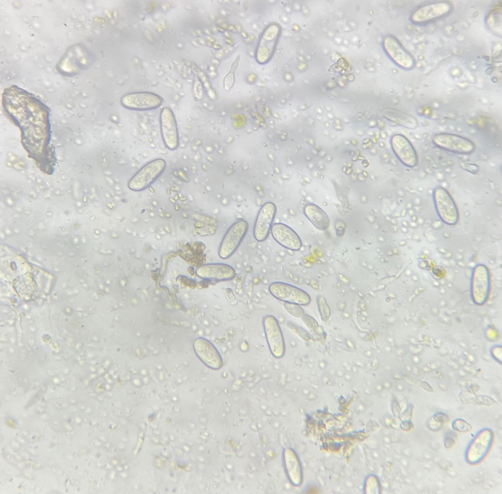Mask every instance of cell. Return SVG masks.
Returning <instances> with one entry per match:
<instances>
[{
    "instance_id": "9",
    "label": "cell",
    "mask_w": 502,
    "mask_h": 494,
    "mask_svg": "<svg viewBox=\"0 0 502 494\" xmlns=\"http://www.w3.org/2000/svg\"><path fill=\"white\" fill-rule=\"evenodd\" d=\"M162 98L151 92H134L126 94L121 99L125 107L136 110H147L156 109L162 103Z\"/></svg>"
},
{
    "instance_id": "7",
    "label": "cell",
    "mask_w": 502,
    "mask_h": 494,
    "mask_svg": "<svg viewBox=\"0 0 502 494\" xmlns=\"http://www.w3.org/2000/svg\"><path fill=\"white\" fill-rule=\"evenodd\" d=\"M432 142L441 148L459 154H470L475 150V145L471 140L452 133L436 134L433 137Z\"/></svg>"
},
{
    "instance_id": "14",
    "label": "cell",
    "mask_w": 502,
    "mask_h": 494,
    "mask_svg": "<svg viewBox=\"0 0 502 494\" xmlns=\"http://www.w3.org/2000/svg\"><path fill=\"white\" fill-rule=\"evenodd\" d=\"M392 145L396 155L404 165L410 168L417 165L416 151L411 142L404 136L401 134L394 136Z\"/></svg>"
},
{
    "instance_id": "13",
    "label": "cell",
    "mask_w": 502,
    "mask_h": 494,
    "mask_svg": "<svg viewBox=\"0 0 502 494\" xmlns=\"http://www.w3.org/2000/svg\"><path fill=\"white\" fill-rule=\"evenodd\" d=\"M271 233L274 239L286 248L297 251L300 250L302 247V242L298 234L292 228L283 223H274Z\"/></svg>"
},
{
    "instance_id": "22",
    "label": "cell",
    "mask_w": 502,
    "mask_h": 494,
    "mask_svg": "<svg viewBox=\"0 0 502 494\" xmlns=\"http://www.w3.org/2000/svg\"><path fill=\"white\" fill-rule=\"evenodd\" d=\"M434 420L438 423L443 424L449 421L448 416L442 413H438L433 417Z\"/></svg>"
},
{
    "instance_id": "23",
    "label": "cell",
    "mask_w": 502,
    "mask_h": 494,
    "mask_svg": "<svg viewBox=\"0 0 502 494\" xmlns=\"http://www.w3.org/2000/svg\"><path fill=\"white\" fill-rule=\"evenodd\" d=\"M455 444V441L453 439L447 437L444 440V445L446 448H450L452 447Z\"/></svg>"
},
{
    "instance_id": "18",
    "label": "cell",
    "mask_w": 502,
    "mask_h": 494,
    "mask_svg": "<svg viewBox=\"0 0 502 494\" xmlns=\"http://www.w3.org/2000/svg\"><path fill=\"white\" fill-rule=\"evenodd\" d=\"M303 213L318 229L325 231L328 228L329 219L326 213L318 206L314 204H308L304 207Z\"/></svg>"
},
{
    "instance_id": "17",
    "label": "cell",
    "mask_w": 502,
    "mask_h": 494,
    "mask_svg": "<svg viewBox=\"0 0 502 494\" xmlns=\"http://www.w3.org/2000/svg\"><path fill=\"white\" fill-rule=\"evenodd\" d=\"M490 285V275L487 267L482 264L477 265L473 272L472 290L474 296L484 299L488 294Z\"/></svg>"
},
{
    "instance_id": "12",
    "label": "cell",
    "mask_w": 502,
    "mask_h": 494,
    "mask_svg": "<svg viewBox=\"0 0 502 494\" xmlns=\"http://www.w3.org/2000/svg\"><path fill=\"white\" fill-rule=\"evenodd\" d=\"M452 7V4L448 1L431 2L417 8L412 14L411 18L416 23L428 22L447 15Z\"/></svg>"
},
{
    "instance_id": "16",
    "label": "cell",
    "mask_w": 502,
    "mask_h": 494,
    "mask_svg": "<svg viewBox=\"0 0 502 494\" xmlns=\"http://www.w3.org/2000/svg\"><path fill=\"white\" fill-rule=\"evenodd\" d=\"M198 273L203 278L216 281L230 280L236 276L231 266L222 263L204 265L199 269Z\"/></svg>"
},
{
    "instance_id": "11",
    "label": "cell",
    "mask_w": 502,
    "mask_h": 494,
    "mask_svg": "<svg viewBox=\"0 0 502 494\" xmlns=\"http://www.w3.org/2000/svg\"><path fill=\"white\" fill-rule=\"evenodd\" d=\"M194 348L198 357L208 368L216 370L223 367V360L220 352L208 340L198 338L194 341Z\"/></svg>"
},
{
    "instance_id": "15",
    "label": "cell",
    "mask_w": 502,
    "mask_h": 494,
    "mask_svg": "<svg viewBox=\"0 0 502 494\" xmlns=\"http://www.w3.org/2000/svg\"><path fill=\"white\" fill-rule=\"evenodd\" d=\"M383 46L390 58L399 66L407 69L414 66V59L395 37H386Z\"/></svg>"
},
{
    "instance_id": "8",
    "label": "cell",
    "mask_w": 502,
    "mask_h": 494,
    "mask_svg": "<svg viewBox=\"0 0 502 494\" xmlns=\"http://www.w3.org/2000/svg\"><path fill=\"white\" fill-rule=\"evenodd\" d=\"M276 213L275 204L272 202L264 204L259 209L256 217L253 234L258 242H263L268 237Z\"/></svg>"
},
{
    "instance_id": "24",
    "label": "cell",
    "mask_w": 502,
    "mask_h": 494,
    "mask_svg": "<svg viewBox=\"0 0 502 494\" xmlns=\"http://www.w3.org/2000/svg\"><path fill=\"white\" fill-rule=\"evenodd\" d=\"M403 430L408 431L412 428V424L410 422L405 421L403 424Z\"/></svg>"
},
{
    "instance_id": "3",
    "label": "cell",
    "mask_w": 502,
    "mask_h": 494,
    "mask_svg": "<svg viewBox=\"0 0 502 494\" xmlns=\"http://www.w3.org/2000/svg\"><path fill=\"white\" fill-rule=\"evenodd\" d=\"M249 228L248 222L243 219L233 223L225 233L218 249V255L223 259L231 257L236 251Z\"/></svg>"
},
{
    "instance_id": "4",
    "label": "cell",
    "mask_w": 502,
    "mask_h": 494,
    "mask_svg": "<svg viewBox=\"0 0 502 494\" xmlns=\"http://www.w3.org/2000/svg\"><path fill=\"white\" fill-rule=\"evenodd\" d=\"M263 326L270 352L275 358H282L285 353L286 347L277 320L273 315H267L263 319Z\"/></svg>"
},
{
    "instance_id": "20",
    "label": "cell",
    "mask_w": 502,
    "mask_h": 494,
    "mask_svg": "<svg viewBox=\"0 0 502 494\" xmlns=\"http://www.w3.org/2000/svg\"><path fill=\"white\" fill-rule=\"evenodd\" d=\"M240 59V56H238L234 62L233 63L230 72L226 75L225 78V87L226 89H229L232 87L234 81V72L237 68L238 62Z\"/></svg>"
},
{
    "instance_id": "2",
    "label": "cell",
    "mask_w": 502,
    "mask_h": 494,
    "mask_svg": "<svg viewBox=\"0 0 502 494\" xmlns=\"http://www.w3.org/2000/svg\"><path fill=\"white\" fill-rule=\"evenodd\" d=\"M166 167V162L162 158L149 162L129 180L128 188L134 191H140L146 189L162 174Z\"/></svg>"
},
{
    "instance_id": "5",
    "label": "cell",
    "mask_w": 502,
    "mask_h": 494,
    "mask_svg": "<svg viewBox=\"0 0 502 494\" xmlns=\"http://www.w3.org/2000/svg\"><path fill=\"white\" fill-rule=\"evenodd\" d=\"M433 198L437 212L441 219L446 224H456L459 218L458 209L450 193L444 188L437 187L433 192Z\"/></svg>"
},
{
    "instance_id": "21",
    "label": "cell",
    "mask_w": 502,
    "mask_h": 494,
    "mask_svg": "<svg viewBox=\"0 0 502 494\" xmlns=\"http://www.w3.org/2000/svg\"><path fill=\"white\" fill-rule=\"evenodd\" d=\"M452 428L456 431L465 432L470 431L471 429V426L464 420L457 419L453 421Z\"/></svg>"
},
{
    "instance_id": "10",
    "label": "cell",
    "mask_w": 502,
    "mask_h": 494,
    "mask_svg": "<svg viewBox=\"0 0 502 494\" xmlns=\"http://www.w3.org/2000/svg\"><path fill=\"white\" fill-rule=\"evenodd\" d=\"M160 125L161 136L166 147L175 150L179 146V135L177 124L172 110L163 108L160 114Z\"/></svg>"
},
{
    "instance_id": "1",
    "label": "cell",
    "mask_w": 502,
    "mask_h": 494,
    "mask_svg": "<svg viewBox=\"0 0 502 494\" xmlns=\"http://www.w3.org/2000/svg\"><path fill=\"white\" fill-rule=\"evenodd\" d=\"M2 104L5 114L21 131V142L37 168L51 175L57 159L51 145L50 108L34 95L13 85L4 89Z\"/></svg>"
},
{
    "instance_id": "6",
    "label": "cell",
    "mask_w": 502,
    "mask_h": 494,
    "mask_svg": "<svg viewBox=\"0 0 502 494\" xmlns=\"http://www.w3.org/2000/svg\"><path fill=\"white\" fill-rule=\"evenodd\" d=\"M269 290L274 297L284 302L304 305L310 301L309 296L304 291L285 282H273L270 284Z\"/></svg>"
},
{
    "instance_id": "19",
    "label": "cell",
    "mask_w": 502,
    "mask_h": 494,
    "mask_svg": "<svg viewBox=\"0 0 502 494\" xmlns=\"http://www.w3.org/2000/svg\"><path fill=\"white\" fill-rule=\"evenodd\" d=\"M283 307L288 313L294 317L300 318L303 314L302 309L298 304L285 302Z\"/></svg>"
}]
</instances>
